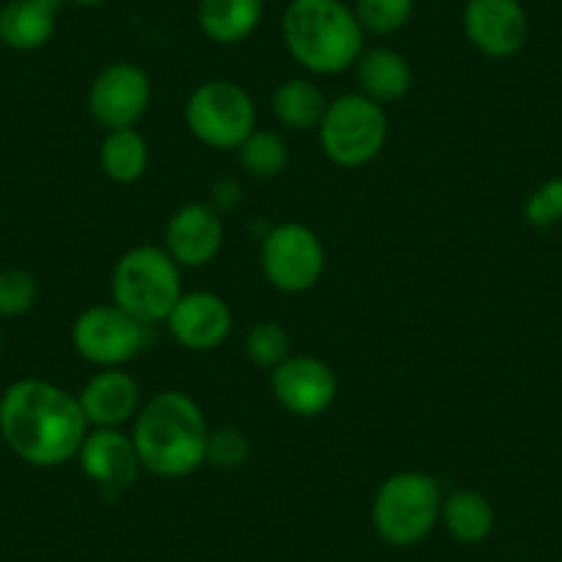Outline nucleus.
Segmentation results:
<instances>
[{"mask_svg": "<svg viewBox=\"0 0 562 562\" xmlns=\"http://www.w3.org/2000/svg\"><path fill=\"white\" fill-rule=\"evenodd\" d=\"M89 434L78 394L42 378H23L0 394V436L9 450L36 469L78 458Z\"/></svg>", "mask_w": 562, "mask_h": 562, "instance_id": "1", "label": "nucleus"}, {"mask_svg": "<svg viewBox=\"0 0 562 562\" xmlns=\"http://www.w3.org/2000/svg\"><path fill=\"white\" fill-rule=\"evenodd\" d=\"M130 436L140 469L153 477L180 480L207 463V416L182 389H164L144 400Z\"/></svg>", "mask_w": 562, "mask_h": 562, "instance_id": "2", "label": "nucleus"}, {"mask_svg": "<svg viewBox=\"0 0 562 562\" xmlns=\"http://www.w3.org/2000/svg\"><path fill=\"white\" fill-rule=\"evenodd\" d=\"M288 53L312 75H342L364 53V29L342 0H293L281 20Z\"/></svg>", "mask_w": 562, "mask_h": 562, "instance_id": "3", "label": "nucleus"}, {"mask_svg": "<svg viewBox=\"0 0 562 562\" xmlns=\"http://www.w3.org/2000/svg\"><path fill=\"white\" fill-rule=\"evenodd\" d=\"M182 290V268L164 246H133L111 270V301L147 328L166 323Z\"/></svg>", "mask_w": 562, "mask_h": 562, "instance_id": "4", "label": "nucleus"}, {"mask_svg": "<svg viewBox=\"0 0 562 562\" xmlns=\"http://www.w3.org/2000/svg\"><path fill=\"white\" fill-rule=\"evenodd\" d=\"M441 491L439 480L419 469L394 472L378 485L372 499V527L378 538L397 549L422 543L441 521Z\"/></svg>", "mask_w": 562, "mask_h": 562, "instance_id": "5", "label": "nucleus"}, {"mask_svg": "<svg viewBox=\"0 0 562 562\" xmlns=\"http://www.w3.org/2000/svg\"><path fill=\"white\" fill-rule=\"evenodd\" d=\"M321 149L339 169H361L383 153L389 138L386 108L361 91L328 100L326 116L317 127Z\"/></svg>", "mask_w": 562, "mask_h": 562, "instance_id": "6", "label": "nucleus"}, {"mask_svg": "<svg viewBox=\"0 0 562 562\" xmlns=\"http://www.w3.org/2000/svg\"><path fill=\"white\" fill-rule=\"evenodd\" d=\"M186 127L204 147L237 149L257 130V105L235 80H204L186 100Z\"/></svg>", "mask_w": 562, "mask_h": 562, "instance_id": "7", "label": "nucleus"}, {"mask_svg": "<svg viewBox=\"0 0 562 562\" xmlns=\"http://www.w3.org/2000/svg\"><path fill=\"white\" fill-rule=\"evenodd\" d=\"M259 268L273 290L284 295H304L315 290L326 273V246L312 226L284 221L265 232Z\"/></svg>", "mask_w": 562, "mask_h": 562, "instance_id": "8", "label": "nucleus"}, {"mask_svg": "<svg viewBox=\"0 0 562 562\" xmlns=\"http://www.w3.org/2000/svg\"><path fill=\"white\" fill-rule=\"evenodd\" d=\"M72 348L97 370L124 367L147 348L149 328L116 304H91L75 317Z\"/></svg>", "mask_w": 562, "mask_h": 562, "instance_id": "9", "label": "nucleus"}, {"mask_svg": "<svg viewBox=\"0 0 562 562\" xmlns=\"http://www.w3.org/2000/svg\"><path fill=\"white\" fill-rule=\"evenodd\" d=\"M153 102V80L133 61H113L89 86V113L102 130L135 127Z\"/></svg>", "mask_w": 562, "mask_h": 562, "instance_id": "10", "label": "nucleus"}, {"mask_svg": "<svg viewBox=\"0 0 562 562\" xmlns=\"http://www.w3.org/2000/svg\"><path fill=\"white\" fill-rule=\"evenodd\" d=\"M337 372L317 356H290L270 370V394L299 419H317L326 414L337 400Z\"/></svg>", "mask_w": 562, "mask_h": 562, "instance_id": "11", "label": "nucleus"}, {"mask_svg": "<svg viewBox=\"0 0 562 562\" xmlns=\"http://www.w3.org/2000/svg\"><path fill=\"white\" fill-rule=\"evenodd\" d=\"M463 34L485 58L505 61L527 45L529 20L518 0H469L463 9Z\"/></svg>", "mask_w": 562, "mask_h": 562, "instance_id": "12", "label": "nucleus"}, {"mask_svg": "<svg viewBox=\"0 0 562 562\" xmlns=\"http://www.w3.org/2000/svg\"><path fill=\"white\" fill-rule=\"evenodd\" d=\"M224 218L213 204L188 202L171 213L164 229V248L180 268H207L224 248Z\"/></svg>", "mask_w": 562, "mask_h": 562, "instance_id": "13", "label": "nucleus"}, {"mask_svg": "<svg viewBox=\"0 0 562 562\" xmlns=\"http://www.w3.org/2000/svg\"><path fill=\"white\" fill-rule=\"evenodd\" d=\"M166 328L180 348L191 353H210L232 337L235 315L218 293L193 290V293L180 295L171 315L166 317Z\"/></svg>", "mask_w": 562, "mask_h": 562, "instance_id": "14", "label": "nucleus"}, {"mask_svg": "<svg viewBox=\"0 0 562 562\" xmlns=\"http://www.w3.org/2000/svg\"><path fill=\"white\" fill-rule=\"evenodd\" d=\"M75 461L91 483L105 491L127 488L144 472L133 436L124 428H89Z\"/></svg>", "mask_w": 562, "mask_h": 562, "instance_id": "15", "label": "nucleus"}, {"mask_svg": "<svg viewBox=\"0 0 562 562\" xmlns=\"http://www.w3.org/2000/svg\"><path fill=\"white\" fill-rule=\"evenodd\" d=\"M78 403L89 428H124L133 425L144 400H140L138 381L122 367H111V370H97L83 383Z\"/></svg>", "mask_w": 562, "mask_h": 562, "instance_id": "16", "label": "nucleus"}, {"mask_svg": "<svg viewBox=\"0 0 562 562\" xmlns=\"http://www.w3.org/2000/svg\"><path fill=\"white\" fill-rule=\"evenodd\" d=\"M67 0H9L0 9V42L18 53H31L53 40L58 12Z\"/></svg>", "mask_w": 562, "mask_h": 562, "instance_id": "17", "label": "nucleus"}, {"mask_svg": "<svg viewBox=\"0 0 562 562\" xmlns=\"http://www.w3.org/2000/svg\"><path fill=\"white\" fill-rule=\"evenodd\" d=\"M356 69V83L359 91L378 105H392L400 102L414 86V69H411L408 58L403 53L392 50V47H370L359 56L353 64Z\"/></svg>", "mask_w": 562, "mask_h": 562, "instance_id": "18", "label": "nucleus"}, {"mask_svg": "<svg viewBox=\"0 0 562 562\" xmlns=\"http://www.w3.org/2000/svg\"><path fill=\"white\" fill-rule=\"evenodd\" d=\"M262 0H199L196 23L215 45H240L262 23Z\"/></svg>", "mask_w": 562, "mask_h": 562, "instance_id": "19", "label": "nucleus"}, {"mask_svg": "<svg viewBox=\"0 0 562 562\" xmlns=\"http://www.w3.org/2000/svg\"><path fill=\"white\" fill-rule=\"evenodd\" d=\"M441 524L456 543L477 546L494 532L496 513L485 494L474 488H458L445 494L441 502Z\"/></svg>", "mask_w": 562, "mask_h": 562, "instance_id": "20", "label": "nucleus"}, {"mask_svg": "<svg viewBox=\"0 0 562 562\" xmlns=\"http://www.w3.org/2000/svg\"><path fill=\"white\" fill-rule=\"evenodd\" d=\"M328 100L317 83L306 78H290L270 94V113H273L276 124L293 133H306V130L321 127L323 116H326Z\"/></svg>", "mask_w": 562, "mask_h": 562, "instance_id": "21", "label": "nucleus"}, {"mask_svg": "<svg viewBox=\"0 0 562 562\" xmlns=\"http://www.w3.org/2000/svg\"><path fill=\"white\" fill-rule=\"evenodd\" d=\"M100 169L116 186L144 180L149 169V140L135 127L108 130L100 144Z\"/></svg>", "mask_w": 562, "mask_h": 562, "instance_id": "22", "label": "nucleus"}, {"mask_svg": "<svg viewBox=\"0 0 562 562\" xmlns=\"http://www.w3.org/2000/svg\"><path fill=\"white\" fill-rule=\"evenodd\" d=\"M237 155H240L243 171L254 180H276L290 164L288 140L281 138V133H276V130L257 127L237 147Z\"/></svg>", "mask_w": 562, "mask_h": 562, "instance_id": "23", "label": "nucleus"}, {"mask_svg": "<svg viewBox=\"0 0 562 562\" xmlns=\"http://www.w3.org/2000/svg\"><path fill=\"white\" fill-rule=\"evenodd\" d=\"M243 350H246L248 361L259 370H276L281 361L293 356L290 353V334L273 321L254 323L243 339Z\"/></svg>", "mask_w": 562, "mask_h": 562, "instance_id": "24", "label": "nucleus"}, {"mask_svg": "<svg viewBox=\"0 0 562 562\" xmlns=\"http://www.w3.org/2000/svg\"><path fill=\"white\" fill-rule=\"evenodd\" d=\"M416 0H356L353 14L364 34L392 36L408 25Z\"/></svg>", "mask_w": 562, "mask_h": 562, "instance_id": "25", "label": "nucleus"}, {"mask_svg": "<svg viewBox=\"0 0 562 562\" xmlns=\"http://www.w3.org/2000/svg\"><path fill=\"white\" fill-rule=\"evenodd\" d=\"M40 299V284L34 276L23 268L0 270V317H23L29 315Z\"/></svg>", "mask_w": 562, "mask_h": 562, "instance_id": "26", "label": "nucleus"}, {"mask_svg": "<svg viewBox=\"0 0 562 562\" xmlns=\"http://www.w3.org/2000/svg\"><path fill=\"white\" fill-rule=\"evenodd\" d=\"M524 218L535 229H549L562 221V177H551L524 202Z\"/></svg>", "mask_w": 562, "mask_h": 562, "instance_id": "27", "label": "nucleus"}, {"mask_svg": "<svg viewBox=\"0 0 562 562\" xmlns=\"http://www.w3.org/2000/svg\"><path fill=\"white\" fill-rule=\"evenodd\" d=\"M251 458V441L237 428H215L210 430L207 441V463L218 469H240Z\"/></svg>", "mask_w": 562, "mask_h": 562, "instance_id": "28", "label": "nucleus"}, {"mask_svg": "<svg viewBox=\"0 0 562 562\" xmlns=\"http://www.w3.org/2000/svg\"><path fill=\"white\" fill-rule=\"evenodd\" d=\"M69 3H78V7H100L105 0H69Z\"/></svg>", "mask_w": 562, "mask_h": 562, "instance_id": "29", "label": "nucleus"}, {"mask_svg": "<svg viewBox=\"0 0 562 562\" xmlns=\"http://www.w3.org/2000/svg\"><path fill=\"white\" fill-rule=\"evenodd\" d=\"M0 353H3V328H0Z\"/></svg>", "mask_w": 562, "mask_h": 562, "instance_id": "30", "label": "nucleus"}, {"mask_svg": "<svg viewBox=\"0 0 562 562\" xmlns=\"http://www.w3.org/2000/svg\"><path fill=\"white\" fill-rule=\"evenodd\" d=\"M262 3H265V0H262Z\"/></svg>", "mask_w": 562, "mask_h": 562, "instance_id": "31", "label": "nucleus"}]
</instances>
